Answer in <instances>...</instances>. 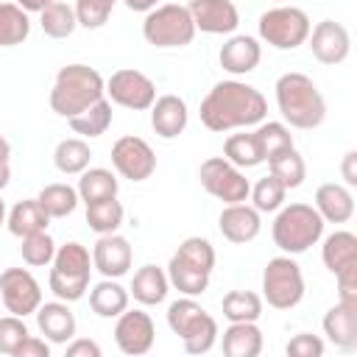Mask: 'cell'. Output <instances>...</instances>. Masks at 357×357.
Returning <instances> with one entry per match:
<instances>
[{
  "instance_id": "21",
  "label": "cell",
  "mask_w": 357,
  "mask_h": 357,
  "mask_svg": "<svg viewBox=\"0 0 357 357\" xmlns=\"http://www.w3.org/2000/svg\"><path fill=\"white\" fill-rule=\"evenodd\" d=\"M321 326H324L326 340L335 343V349H340V351L357 349V304H346V301L332 304L326 310Z\"/></svg>"
},
{
  "instance_id": "28",
  "label": "cell",
  "mask_w": 357,
  "mask_h": 357,
  "mask_svg": "<svg viewBox=\"0 0 357 357\" xmlns=\"http://www.w3.org/2000/svg\"><path fill=\"white\" fill-rule=\"evenodd\" d=\"M321 259L326 265V271L335 276L340 273L343 268L349 265H357V237L346 229L340 231H332L326 240H324V248H321Z\"/></svg>"
},
{
  "instance_id": "53",
  "label": "cell",
  "mask_w": 357,
  "mask_h": 357,
  "mask_svg": "<svg viewBox=\"0 0 357 357\" xmlns=\"http://www.w3.org/2000/svg\"><path fill=\"white\" fill-rule=\"evenodd\" d=\"M8 178H11V165L8 162H0V190L8 184Z\"/></svg>"
},
{
  "instance_id": "31",
  "label": "cell",
  "mask_w": 357,
  "mask_h": 357,
  "mask_svg": "<svg viewBox=\"0 0 357 357\" xmlns=\"http://www.w3.org/2000/svg\"><path fill=\"white\" fill-rule=\"evenodd\" d=\"M78 198L84 204H92V201H103V198H114L117 190H120V181L117 176L109 170V167H86L78 178Z\"/></svg>"
},
{
  "instance_id": "1",
  "label": "cell",
  "mask_w": 357,
  "mask_h": 357,
  "mask_svg": "<svg viewBox=\"0 0 357 357\" xmlns=\"http://www.w3.org/2000/svg\"><path fill=\"white\" fill-rule=\"evenodd\" d=\"M265 114H268L265 95L257 86L237 78L215 84L209 95L201 100V123L215 134L259 126Z\"/></svg>"
},
{
  "instance_id": "6",
  "label": "cell",
  "mask_w": 357,
  "mask_h": 357,
  "mask_svg": "<svg viewBox=\"0 0 357 357\" xmlns=\"http://www.w3.org/2000/svg\"><path fill=\"white\" fill-rule=\"evenodd\" d=\"M273 220V243L282 254H304L324 234V218L312 204H287L276 209Z\"/></svg>"
},
{
  "instance_id": "41",
  "label": "cell",
  "mask_w": 357,
  "mask_h": 357,
  "mask_svg": "<svg viewBox=\"0 0 357 357\" xmlns=\"http://www.w3.org/2000/svg\"><path fill=\"white\" fill-rule=\"evenodd\" d=\"M251 201H254V209L257 212H276L282 204H284V195H287V187L276 178V176H265L259 178L254 187H251Z\"/></svg>"
},
{
  "instance_id": "54",
  "label": "cell",
  "mask_w": 357,
  "mask_h": 357,
  "mask_svg": "<svg viewBox=\"0 0 357 357\" xmlns=\"http://www.w3.org/2000/svg\"><path fill=\"white\" fill-rule=\"evenodd\" d=\"M6 223V204H3V198H0V226Z\"/></svg>"
},
{
  "instance_id": "22",
  "label": "cell",
  "mask_w": 357,
  "mask_h": 357,
  "mask_svg": "<svg viewBox=\"0 0 357 357\" xmlns=\"http://www.w3.org/2000/svg\"><path fill=\"white\" fill-rule=\"evenodd\" d=\"M220 67L231 75H248L251 70H257L259 59H262V45L254 39V36H245V33H234L223 42L220 53Z\"/></svg>"
},
{
  "instance_id": "51",
  "label": "cell",
  "mask_w": 357,
  "mask_h": 357,
  "mask_svg": "<svg viewBox=\"0 0 357 357\" xmlns=\"http://www.w3.org/2000/svg\"><path fill=\"white\" fill-rule=\"evenodd\" d=\"M47 3H53V0H17V6H20V8H25L28 14H33V11L39 14V11H42Z\"/></svg>"
},
{
  "instance_id": "44",
  "label": "cell",
  "mask_w": 357,
  "mask_h": 357,
  "mask_svg": "<svg viewBox=\"0 0 357 357\" xmlns=\"http://www.w3.org/2000/svg\"><path fill=\"white\" fill-rule=\"evenodd\" d=\"M28 326H25V318L20 315H3L0 318V354H8L14 357L20 343L28 337Z\"/></svg>"
},
{
  "instance_id": "16",
  "label": "cell",
  "mask_w": 357,
  "mask_h": 357,
  "mask_svg": "<svg viewBox=\"0 0 357 357\" xmlns=\"http://www.w3.org/2000/svg\"><path fill=\"white\" fill-rule=\"evenodd\" d=\"M310 50L321 64H340L349 59L351 53V36L346 31V25L335 22V20H321L315 28H310Z\"/></svg>"
},
{
  "instance_id": "36",
  "label": "cell",
  "mask_w": 357,
  "mask_h": 357,
  "mask_svg": "<svg viewBox=\"0 0 357 357\" xmlns=\"http://www.w3.org/2000/svg\"><path fill=\"white\" fill-rule=\"evenodd\" d=\"M262 304H265L262 296L254 290H229L220 301V310L229 324L231 321H259Z\"/></svg>"
},
{
  "instance_id": "35",
  "label": "cell",
  "mask_w": 357,
  "mask_h": 357,
  "mask_svg": "<svg viewBox=\"0 0 357 357\" xmlns=\"http://www.w3.org/2000/svg\"><path fill=\"white\" fill-rule=\"evenodd\" d=\"M36 201H39V206L47 212V218L53 220V218H67V215H73L81 198H78V190H75V187L56 181V184H45L42 192L36 195Z\"/></svg>"
},
{
  "instance_id": "11",
  "label": "cell",
  "mask_w": 357,
  "mask_h": 357,
  "mask_svg": "<svg viewBox=\"0 0 357 357\" xmlns=\"http://www.w3.org/2000/svg\"><path fill=\"white\" fill-rule=\"evenodd\" d=\"M198 178H201V187L223 204L248 201L251 184H248L245 173L237 165H231L226 156H209L206 162H201Z\"/></svg>"
},
{
  "instance_id": "24",
  "label": "cell",
  "mask_w": 357,
  "mask_h": 357,
  "mask_svg": "<svg viewBox=\"0 0 357 357\" xmlns=\"http://www.w3.org/2000/svg\"><path fill=\"white\" fill-rule=\"evenodd\" d=\"M315 209L324 223H346L354 215V195L346 184L326 181L315 190Z\"/></svg>"
},
{
  "instance_id": "13",
  "label": "cell",
  "mask_w": 357,
  "mask_h": 357,
  "mask_svg": "<svg viewBox=\"0 0 357 357\" xmlns=\"http://www.w3.org/2000/svg\"><path fill=\"white\" fill-rule=\"evenodd\" d=\"M0 298L11 315H31L42 304V287L36 276L25 268H6L0 273Z\"/></svg>"
},
{
  "instance_id": "43",
  "label": "cell",
  "mask_w": 357,
  "mask_h": 357,
  "mask_svg": "<svg viewBox=\"0 0 357 357\" xmlns=\"http://www.w3.org/2000/svg\"><path fill=\"white\" fill-rule=\"evenodd\" d=\"M117 0H75V20L81 28H103L112 17V8H114Z\"/></svg>"
},
{
  "instance_id": "3",
  "label": "cell",
  "mask_w": 357,
  "mask_h": 357,
  "mask_svg": "<svg viewBox=\"0 0 357 357\" xmlns=\"http://www.w3.org/2000/svg\"><path fill=\"white\" fill-rule=\"evenodd\" d=\"M106 98V81L103 75L89 64H67L56 73L53 89H50V109L70 120Z\"/></svg>"
},
{
  "instance_id": "32",
  "label": "cell",
  "mask_w": 357,
  "mask_h": 357,
  "mask_svg": "<svg viewBox=\"0 0 357 357\" xmlns=\"http://www.w3.org/2000/svg\"><path fill=\"white\" fill-rule=\"evenodd\" d=\"M268 170H271V176H276L287 190L301 187L304 178H307V165H304V156L296 151V145H293V148H284V151H279V153H273V156L268 159Z\"/></svg>"
},
{
  "instance_id": "47",
  "label": "cell",
  "mask_w": 357,
  "mask_h": 357,
  "mask_svg": "<svg viewBox=\"0 0 357 357\" xmlns=\"http://www.w3.org/2000/svg\"><path fill=\"white\" fill-rule=\"evenodd\" d=\"M14 357H50V343H47L45 337L28 335V337L20 343V349H17Z\"/></svg>"
},
{
  "instance_id": "52",
  "label": "cell",
  "mask_w": 357,
  "mask_h": 357,
  "mask_svg": "<svg viewBox=\"0 0 357 357\" xmlns=\"http://www.w3.org/2000/svg\"><path fill=\"white\" fill-rule=\"evenodd\" d=\"M11 159V142L0 134V162H8Z\"/></svg>"
},
{
  "instance_id": "7",
  "label": "cell",
  "mask_w": 357,
  "mask_h": 357,
  "mask_svg": "<svg viewBox=\"0 0 357 357\" xmlns=\"http://www.w3.org/2000/svg\"><path fill=\"white\" fill-rule=\"evenodd\" d=\"M167 326L173 335L181 337L187 354H206L218 343V321L192 298H176L167 307Z\"/></svg>"
},
{
  "instance_id": "2",
  "label": "cell",
  "mask_w": 357,
  "mask_h": 357,
  "mask_svg": "<svg viewBox=\"0 0 357 357\" xmlns=\"http://www.w3.org/2000/svg\"><path fill=\"white\" fill-rule=\"evenodd\" d=\"M273 89H276V106L287 126L310 131L326 120V100L310 75L284 73L276 78Z\"/></svg>"
},
{
  "instance_id": "14",
  "label": "cell",
  "mask_w": 357,
  "mask_h": 357,
  "mask_svg": "<svg viewBox=\"0 0 357 357\" xmlns=\"http://www.w3.org/2000/svg\"><path fill=\"white\" fill-rule=\"evenodd\" d=\"M112 165H114V170L123 178H128V181H145L156 170V153H153V148L142 137L126 134V137H120L112 145Z\"/></svg>"
},
{
  "instance_id": "15",
  "label": "cell",
  "mask_w": 357,
  "mask_h": 357,
  "mask_svg": "<svg viewBox=\"0 0 357 357\" xmlns=\"http://www.w3.org/2000/svg\"><path fill=\"white\" fill-rule=\"evenodd\" d=\"M156 340V326L151 321V315L145 310H123L117 315V324H114V343L123 354H131V357H139V354H148L151 346Z\"/></svg>"
},
{
  "instance_id": "27",
  "label": "cell",
  "mask_w": 357,
  "mask_h": 357,
  "mask_svg": "<svg viewBox=\"0 0 357 357\" xmlns=\"http://www.w3.org/2000/svg\"><path fill=\"white\" fill-rule=\"evenodd\" d=\"M47 212L39 206L36 198H25V201H17L11 206V212L6 215V226L14 237H28V234H36V231H47Z\"/></svg>"
},
{
  "instance_id": "50",
  "label": "cell",
  "mask_w": 357,
  "mask_h": 357,
  "mask_svg": "<svg viewBox=\"0 0 357 357\" xmlns=\"http://www.w3.org/2000/svg\"><path fill=\"white\" fill-rule=\"evenodd\" d=\"M128 11H139V14H148L151 8H156L162 0H123Z\"/></svg>"
},
{
  "instance_id": "37",
  "label": "cell",
  "mask_w": 357,
  "mask_h": 357,
  "mask_svg": "<svg viewBox=\"0 0 357 357\" xmlns=\"http://www.w3.org/2000/svg\"><path fill=\"white\" fill-rule=\"evenodd\" d=\"M112 126V100L100 98L98 103H92L89 109H84L81 114L70 117V128L86 139H95L100 134H106V128Z\"/></svg>"
},
{
  "instance_id": "38",
  "label": "cell",
  "mask_w": 357,
  "mask_h": 357,
  "mask_svg": "<svg viewBox=\"0 0 357 357\" xmlns=\"http://www.w3.org/2000/svg\"><path fill=\"white\" fill-rule=\"evenodd\" d=\"M223 156H226L231 165H237L240 170H243V167H257V165L265 162L254 131H251V134H229L226 142H223Z\"/></svg>"
},
{
  "instance_id": "25",
  "label": "cell",
  "mask_w": 357,
  "mask_h": 357,
  "mask_svg": "<svg viewBox=\"0 0 357 357\" xmlns=\"http://www.w3.org/2000/svg\"><path fill=\"white\" fill-rule=\"evenodd\" d=\"M167 290H170L167 271H162L159 265H142L131 279L128 296H134V301H139L142 307H153L167 298Z\"/></svg>"
},
{
  "instance_id": "29",
  "label": "cell",
  "mask_w": 357,
  "mask_h": 357,
  "mask_svg": "<svg viewBox=\"0 0 357 357\" xmlns=\"http://www.w3.org/2000/svg\"><path fill=\"white\" fill-rule=\"evenodd\" d=\"M89 307L95 315L100 318H117L126 307H128V290L117 282V279H100L92 290H89Z\"/></svg>"
},
{
  "instance_id": "12",
  "label": "cell",
  "mask_w": 357,
  "mask_h": 357,
  "mask_svg": "<svg viewBox=\"0 0 357 357\" xmlns=\"http://www.w3.org/2000/svg\"><path fill=\"white\" fill-rule=\"evenodd\" d=\"M106 95H109L112 103H117L123 109L145 112L156 100V84L145 73H139L134 67H123V70H117V73L109 75Z\"/></svg>"
},
{
  "instance_id": "20",
  "label": "cell",
  "mask_w": 357,
  "mask_h": 357,
  "mask_svg": "<svg viewBox=\"0 0 357 357\" xmlns=\"http://www.w3.org/2000/svg\"><path fill=\"white\" fill-rule=\"evenodd\" d=\"M218 226H220V234L234 243V245H245L251 243L259 229H262V220H259V212L254 206H248L245 201L240 204H226L220 218H218Z\"/></svg>"
},
{
  "instance_id": "9",
  "label": "cell",
  "mask_w": 357,
  "mask_h": 357,
  "mask_svg": "<svg viewBox=\"0 0 357 357\" xmlns=\"http://www.w3.org/2000/svg\"><path fill=\"white\" fill-rule=\"evenodd\" d=\"M304 298V273L293 254H279L268 259L262 271V301L273 310H293Z\"/></svg>"
},
{
  "instance_id": "33",
  "label": "cell",
  "mask_w": 357,
  "mask_h": 357,
  "mask_svg": "<svg viewBox=\"0 0 357 357\" xmlns=\"http://www.w3.org/2000/svg\"><path fill=\"white\" fill-rule=\"evenodd\" d=\"M31 33V17L17 3H0V47H17Z\"/></svg>"
},
{
  "instance_id": "5",
  "label": "cell",
  "mask_w": 357,
  "mask_h": 357,
  "mask_svg": "<svg viewBox=\"0 0 357 357\" xmlns=\"http://www.w3.org/2000/svg\"><path fill=\"white\" fill-rule=\"evenodd\" d=\"M89 276H92V254L86 245L75 240L56 245L50 276H47V287L56 298L70 301V304L84 298V293L89 290Z\"/></svg>"
},
{
  "instance_id": "8",
  "label": "cell",
  "mask_w": 357,
  "mask_h": 357,
  "mask_svg": "<svg viewBox=\"0 0 357 357\" xmlns=\"http://www.w3.org/2000/svg\"><path fill=\"white\" fill-rule=\"evenodd\" d=\"M142 36L153 47H184L195 39V22L187 6L162 3L142 20Z\"/></svg>"
},
{
  "instance_id": "10",
  "label": "cell",
  "mask_w": 357,
  "mask_h": 357,
  "mask_svg": "<svg viewBox=\"0 0 357 357\" xmlns=\"http://www.w3.org/2000/svg\"><path fill=\"white\" fill-rule=\"evenodd\" d=\"M310 28H312V22H310L307 11L296 8V6L268 8L257 22L259 39L268 42L271 47H276V50H296L298 45L307 42Z\"/></svg>"
},
{
  "instance_id": "49",
  "label": "cell",
  "mask_w": 357,
  "mask_h": 357,
  "mask_svg": "<svg viewBox=\"0 0 357 357\" xmlns=\"http://www.w3.org/2000/svg\"><path fill=\"white\" fill-rule=\"evenodd\" d=\"M340 173H343V181L346 187H357V151H349L340 162Z\"/></svg>"
},
{
  "instance_id": "26",
  "label": "cell",
  "mask_w": 357,
  "mask_h": 357,
  "mask_svg": "<svg viewBox=\"0 0 357 357\" xmlns=\"http://www.w3.org/2000/svg\"><path fill=\"white\" fill-rule=\"evenodd\" d=\"M259 351H262V332L257 321H231L223 329L226 357H257Z\"/></svg>"
},
{
  "instance_id": "30",
  "label": "cell",
  "mask_w": 357,
  "mask_h": 357,
  "mask_svg": "<svg viewBox=\"0 0 357 357\" xmlns=\"http://www.w3.org/2000/svg\"><path fill=\"white\" fill-rule=\"evenodd\" d=\"M89 159H92V151L84 137H67L53 151V165L64 176H81L89 167Z\"/></svg>"
},
{
  "instance_id": "17",
  "label": "cell",
  "mask_w": 357,
  "mask_h": 357,
  "mask_svg": "<svg viewBox=\"0 0 357 357\" xmlns=\"http://www.w3.org/2000/svg\"><path fill=\"white\" fill-rule=\"evenodd\" d=\"M134 262V251H131V243L112 231V234H100L98 243L92 245V268L106 276V279H120L128 273Z\"/></svg>"
},
{
  "instance_id": "4",
  "label": "cell",
  "mask_w": 357,
  "mask_h": 357,
  "mask_svg": "<svg viewBox=\"0 0 357 357\" xmlns=\"http://www.w3.org/2000/svg\"><path fill=\"white\" fill-rule=\"evenodd\" d=\"M215 271V248L206 237H187L167 262V279L181 296H201Z\"/></svg>"
},
{
  "instance_id": "19",
  "label": "cell",
  "mask_w": 357,
  "mask_h": 357,
  "mask_svg": "<svg viewBox=\"0 0 357 357\" xmlns=\"http://www.w3.org/2000/svg\"><path fill=\"white\" fill-rule=\"evenodd\" d=\"M33 315H36V326L47 343H64L67 346L75 337L78 324H75V315L70 310V301H61V298L45 301L36 307Z\"/></svg>"
},
{
  "instance_id": "39",
  "label": "cell",
  "mask_w": 357,
  "mask_h": 357,
  "mask_svg": "<svg viewBox=\"0 0 357 357\" xmlns=\"http://www.w3.org/2000/svg\"><path fill=\"white\" fill-rule=\"evenodd\" d=\"M86 223L95 234H112L123 226V204L114 198H103V201H92L86 204Z\"/></svg>"
},
{
  "instance_id": "23",
  "label": "cell",
  "mask_w": 357,
  "mask_h": 357,
  "mask_svg": "<svg viewBox=\"0 0 357 357\" xmlns=\"http://www.w3.org/2000/svg\"><path fill=\"white\" fill-rule=\"evenodd\" d=\"M187 123H190V112L178 95H159L151 103V126L162 139L178 137L187 128Z\"/></svg>"
},
{
  "instance_id": "34",
  "label": "cell",
  "mask_w": 357,
  "mask_h": 357,
  "mask_svg": "<svg viewBox=\"0 0 357 357\" xmlns=\"http://www.w3.org/2000/svg\"><path fill=\"white\" fill-rule=\"evenodd\" d=\"M39 25H42L45 36H50V39H67L78 28L75 8L67 6V3H61V0H53V3H47L39 11Z\"/></svg>"
},
{
  "instance_id": "46",
  "label": "cell",
  "mask_w": 357,
  "mask_h": 357,
  "mask_svg": "<svg viewBox=\"0 0 357 357\" xmlns=\"http://www.w3.org/2000/svg\"><path fill=\"white\" fill-rule=\"evenodd\" d=\"M335 282H337V301L357 304V265H349L340 273H335Z\"/></svg>"
},
{
  "instance_id": "42",
  "label": "cell",
  "mask_w": 357,
  "mask_h": 357,
  "mask_svg": "<svg viewBox=\"0 0 357 357\" xmlns=\"http://www.w3.org/2000/svg\"><path fill=\"white\" fill-rule=\"evenodd\" d=\"M20 254L25 259V265L31 268H45L53 262V254H56V243L47 231H36V234H28L22 237V245H20Z\"/></svg>"
},
{
  "instance_id": "45",
  "label": "cell",
  "mask_w": 357,
  "mask_h": 357,
  "mask_svg": "<svg viewBox=\"0 0 357 357\" xmlns=\"http://www.w3.org/2000/svg\"><path fill=\"white\" fill-rule=\"evenodd\" d=\"M284 351H287V357H321L324 354V340L312 332H298L287 340Z\"/></svg>"
},
{
  "instance_id": "48",
  "label": "cell",
  "mask_w": 357,
  "mask_h": 357,
  "mask_svg": "<svg viewBox=\"0 0 357 357\" xmlns=\"http://www.w3.org/2000/svg\"><path fill=\"white\" fill-rule=\"evenodd\" d=\"M100 346L89 337H73L67 343V357H100Z\"/></svg>"
},
{
  "instance_id": "40",
  "label": "cell",
  "mask_w": 357,
  "mask_h": 357,
  "mask_svg": "<svg viewBox=\"0 0 357 357\" xmlns=\"http://www.w3.org/2000/svg\"><path fill=\"white\" fill-rule=\"evenodd\" d=\"M254 137H257V142H259V151H262L265 162H268L273 153H279V151H284V148H293V134H290V128H287L284 123H279V120H268V123L262 120V123L257 126Z\"/></svg>"
},
{
  "instance_id": "18",
  "label": "cell",
  "mask_w": 357,
  "mask_h": 357,
  "mask_svg": "<svg viewBox=\"0 0 357 357\" xmlns=\"http://www.w3.org/2000/svg\"><path fill=\"white\" fill-rule=\"evenodd\" d=\"M187 8L195 22V31L201 33H234L240 25V11L231 0H190Z\"/></svg>"
}]
</instances>
